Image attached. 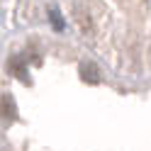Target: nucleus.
Masks as SVG:
<instances>
[{"label": "nucleus", "mask_w": 151, "mask_h": 151, "mask_svg": "<svg viewBox=\"0 0 151 151\" xmlns=\"http://www.w3.org/2000/svg\"><path fill=\"white\" fill-rule=\"evenodd\" d=\"M0 115H3L5 119H15L17 110H15V102H12L10 95H3V98H0Z\"/></svg>", "instance_id": "1"}, {"label": "nucleus", "mask_w": 151, "mask_h": 151, "mask_svg": "<svg viewBox=\"0 0 151 151\" xmlns=\"http://www.w3.org/2000/svg\"><path fill=\"white\" fill-rule=\"evenodd\" d=\"M51 22L56 24V29H63V20H61V15L56 10H51Z\"/></svg>", "instance_id": "2"}]
</instances>
